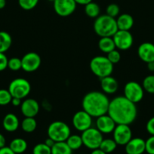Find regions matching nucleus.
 Returning <instances> with one entry per match:
<instances>
[{
    "mask_svg": "<svg viewBox=\"0 0 154 154\" xmlns=\"http://www.w3.org/2000/svg\"><path fill=\"white\" fill-rule=\"evenodd\" d=\"M85 12L86 15L91 18H97L100 15L101 8L97 3L91 2L85 5Z\"/></svg>",
    "mask_w": 154,
    "mask_h": 154,
    "instance_id": "nucleus-26",
    "label": "nucleus"
},
{
    "mask_svg": "<svg viewBox=\"0 0 154 154\" xmlns=\"http://www.w3.org/2000/svg\"><path fill=\"white\" fill-rule=\"evenodd\" d=\"M143 90L147 93L154 94V75H148L143 79L142 84Z\"/></svg>",
    "mask_w": 154,
    "mask_h": 154,
    "instance_id": "nucleus-29",
    "label": "nucleus"
},
{
    "mask_svg": "<svg viewBox=\"0 0 154 154\" xmlns=\"http://www.w3.org/2000/svg\"><path fill=\"white\" fill-rule=\"evenodd\" d=\"M66 142L72 150H78L83 145L82 137L78 135H70L66 140Z\"/></svg>",
    "mask_w": 154,
    "mask_h": 154,
    "instance_id": "nucleus-27",
    "label": "nucleus"
},
{
    "mask_svg": "<svg viewBox=\"0 0 154 154\" xmlns=\"http://www.w3.org/2000/svg\"><path fill=\"white\" fill-rule=\"evenodd\" d=\"M107 114L117 124L130 125L136 120L137 109L136 104L125 96H118L110 101Z\"/></svg>",
    "mask_w": 154,
    "mask_h": 154,
    "instance_id": "nucleus-1",
    "label": "nucleus"
},
{
    "mask_svg": "<svg viewBox=\"0 0 154 154\" xmlns=\"http://www.w3.org/2000/svg\"><path fill=\"white\" fill-rule=\"evenodd\" d=\"M8 90L12 97L24 99L30 94L31 91V85L27 80L24 78H16L10 83Z\"/></svg>",
    "mask_w": 154,
    "mask_h": 154,
    "instance_id": "nucleus-7",
    "label": "nucleus"
},
{
    "mask_svg": "<svg viewBox=\"0 0 154 154\" xmlns=\"http://www.w3.org/2000/svg\"><path fill=\"white\" fill-rule=\"evenodd\" d=\"M113 133V139L117 145L125 146L132 138V132L129 125L117 124Z\"/></svg>",
    "mask_w": 154,
    "mask_h": 154,
    "instance_id": "nucleus-10",
    "label": "nucleus"
},
{
    "mask_svg": "<svg viewBox=\"0 0 154 154\" xmlns=\"http://www.w3.org/2000/svg\"><path fill=\"white\" fill-rule=\"evenodd\" d=\"M72 125L76 130L84 132L86 129L91 127L92 117L87 112L82 110L75 113L72 117Z\"/></svg>",
    "mask_w": 154,
    "mask_h": 154,
    "instance_id": "nucleus-11",
    "label": "nucleus"
},
{
    "mask_svg": "<svg viewBox=\"0 0 154 154\" xmlns=\"http://www.w3.org/2000/svg\"><path fill=\"white\" fill-rule=\"evenodd\" d=\"M44 143H45L47 146H48V147H50L51 148V147H53V145L54 144V143H55V141H54L53 139H51V138H49V137H48V138L45 140V142Z\"/></svg>",
    "mask_w": 154,
    "mask_h": 154,
    "instance_id": "nucleus-41",
    "label": "nucleus"
},
{
    "mask_svg": "<svg viewBox=\"0 0 154 154\" xmlns=\"http://www.w3.org/2000/svg\"><path fill=\"white\" fill-rule=\"evenodd\" d=\"M72 152L66 141L55 142L51 147V154H72Z\"/></svg>",
    "mask_w": 154,
    "mask_h": 154,
    "instance_id": "nucleus-24",
    "label": "nucleus"
},
{
    "mask_svg": "<svg viewBox=\"0 0 154 154\" xmlns=\"http://www.w3.org/2000/svg\"><path fill=\"white\" fill-rule=\"evenodd\" d=\"M2 126L7 132H15L20 126L19 120L15 114L9 113L5 116L2 121Z\"/></svg>",
    "mask_w": 154,
    "mask_h": 154,
    "instance_id": "nucleus-19",
    "label": "nucleus"
},
{
    "mask_svg": "<svg viewBox=\"0 0 154 154\" xmlns=\"http://www.w3.org/2000/svg\"><path fill=\"white\" fill-rule=\"evenodd\" d=\"M83 145L91 150L99 148L103 139V134L97 128H89L86 129L81 135Z\"/></svg>",
    "mask_w": 154,
    "mask_h": 154,
    "instance_id": "nucleus-6",
    "label": "nucleus"
},
{
    "mask_svg": "<svg viewBox=\"0 0 154 154\" xmlns=\"http://www.w3.org/2000/svg\"><path fill=\"white\" fill-rule=\"evenodd\" d=\"M116 147H117V144H116L113 138V139L107 138V139H103L99 148L104 152H105L106 153L108 154L116 150Z\"/></svg>",
    "mask_w": 154,
    "mask_h": 154,
    "instance_id": "nucleus-28",
    "label": "nucleus"
},
{
    "mask_svg": "<svg viewBox=\"0 0 154 154\" xmlns=\"http://www.w3.org/2000/svg\"><path fill=\"white\" fill-rule=\"evenodd\" d=\"M21 126L23 131L27 133H31L36 129L37 122L34 117H25L21 122Z\"/></svg>",
    "mask_w": 154,
    "mask_h": 154,
    "instance_id": "nucleus-25",
    "label": "nucleus"
},
{
    "mask_svg": "<svg viewBox=\"0 0 154 154\" xmlns=\"http://www.w3.org/2000/svg\"><path fill=\"white\" fill-rule=\"evenodd\" d=\"M110 100L107 95L99 91H91L85 95L82 101V110L92 117L107 114Z\"/></svg>",
    "mask_w": 154,
    "mask_h": 154,
    "instance_id": "nucleus-2",
    "label": "nucleus"
},
{
    "mask_svg": "<svg viewBox=\"0 0 154 154\" xmlns=\"http://www.w3.org/2000/svg\"><path fill=\"white\" fill-rule=\"evenodd\" d=\"M6 0H0V9H2L5 7Z\"/></svg>",
    "mask_w": 154,
    "mask_h": 154,
    "instance_id": "nucleus-46",
    "label": "nucleus"
},
{
    "mask_svg": "<svg viewBox=\"0 0 154 154\" xmlns=\"http://www.w3.org/2000/svg\"><path fill=\"white\" fill-rule=\"evenodd\" d=\"M22 99H19V98H16V97H12L11 99V103L12 104V105L15 107H18V106H21V103H22Z\"/></svg>",
    "mask_w": 154,
    "mask_h": 154,
    "instance_id": "nucleus-40",
    "label": "nucleus"
},
{
    "mask_svg": "<svg viewBox=\"0 0 154 154\" xmlns=\"http://www.w3.org/2000/svg\"><path fill=\"white\" fill-rule=\"evenodd\" d=\"M22 69L26 72H33L41 66L42 60L37 53L29 52L21 59Z\"/></svg>",
    "mask_w": 154,
    "mask_h": 154,
    "instance_id": "nucleus-12",
    "label": "nucleus"
},
{
    "mask_svg": "<svg viewBox=\"0 0 154 154\" xmlns=\"http://www.w3.org/2000/svg\"><path fill=\"white\" fill-rule=\"evenodd\" d=\"M8 68L11 71L16 72L22 69V62L21 59L18 57H12L8 62Z\"/></svg>",
    "mask_w": 154,
    "mask_h": 154,
    "instance_id": "nucleus-32",
    "label": "nucleus"
},
{
    "mask_svg": "<svg viewBox=\"0 0 154 154\" xmlns=\"http://www.w3.org/2000/svg\"><path fill=\"white\" fill-rule=\"evenodd\" d=\"M113 42H114L116 48L121 51H126L132 47L134 39L130 31L126 30H119L113 35Z\"/></svg>",
    "mask_w": 154,
    "mask_h": 154,
    "instance_id": "nucleus-9",
    "label": "nucleus"
},
{
    "mask_svg": "<svg viewBox=\"0 0 154 154\" xmlns=\"http://www.w3.org/2000/svg\"><path fill=\"white\" fill-rule=\"evenodd\" d=\"M147 64V69L149 72H154V61L149 62L146 63Z\"/></svg>",
    "mask_w": 154,
    "mask_h": 154,
    "instance_id": "nucleus-44",
    "label": "nucleus"
},
{
    "mask_svg": "<svg viewBox=\"0 0 154 154\" xmlns=\"http://www.w3.org/2000/svg\"><path fill=\"white\" fill-rule=\"evenodd\" d=\"M118 29L130 31L134 25V19L131 15L128 14H122L116 19Z\"/></svg>",
    "mask_w": 154,
    "mask_h": 154,
    "instance_id": "nucleus-20",
    "label": "nucleus"
},
{
    "mask_svg": "<svg viewBox=\"0 0 154 154\" xmlns=\"http://www.w3.org/2000/svg\"><path fill=\"white\" fill-rule=\"evenodd\" d=\"M8 60L7 57L4 53H0V72H2L8 68Z\"/></svg>",
    "mask_w": 154,
    "mask_h": 154,
    "instance_id": "nucleus-37",
    "label": "nucleus"
},
{
    "mask_svg": "<svg viewBox=\"0 0 154 154\" xmlns=\"http://www.w3.org/2000/svg\"><path fill=\"white\" fill-rule=\"evenodd\" d=\"M53 2L54 11L57 15L63 17L72 14L77 5L74 0H54Z\"/></svg>",
    "mask_w": 154,
    "mask_h": 154,
    "instance_id": "nucleus-13",
    "label": "nucleus"
},
{
    "mask_svg": "<svg viewBox=\"0 0 154 154\" xmlns=\"http://www.w3.org/2000/svg\"><path fill=\"white\" fill-rule=\"evenodd\" d=\"M116 123L108 114L97 117L96 128L102 134H110L113 132Z\"/></svg>",
    "mask_w": 154,
    "mask_h": 154,
    "instance_id": "nucleus-14",
    "label": "nucleus"
},
{
    "mask_svg": "<svg viewBox=\"0 0 154 154\" xmlns=\"http://www.w3.org/2000/svg\"><path fill=\"white\" fill-rule=\"evenodd\" d=\"M9 147L16 154H21L27 149V142L24 138H17L11 141Z\"/></svg>",
    "mask_w": 154,
    "mask_h": 154,
    "instance_id": "nucleus-22",
    "label": "nucleus"
},
{
    "mask_svg": "<svg viewBox=\"0 0 154 154\" xmlns=\"http://www.w3.org/2000/svg\"><path fill=\"white\" fill-rule=\"evenodd\" d=\"M5 138L4 135H3L2 134L0 133V148L5 147Z\"/></svg>",
    "mask_w": 154,
    "mask_h": 154,
    "instance_id": "nucleus-43",
    "label": "nucleus"
},
{
    "mask_svg": "<svg viewBox=\"0 0 154 154\" xmlns=\"http://www.w3.org/2000/svg\"><path fill=\"white\" fill-rule=\"evenodd\" d=\"M144 95V90L143 87L135 81H129L124 87V96L132 102L137 104L143 99Z\"/></svg>",
    "mask_w": 154,
    "mask_h": 154,
    "instance_id": "nucleus-8",
    "label": "nucleus"
},
{
    "mask_svg": "<svg viewBox=\"0 0 154 154\" xmlns=\"http://www.w3.org/2000/svg\"><path fill=\"white\" fill-rule=\"evenodd\" d=\"M12 44L11 36L6 32H0V53H5L11 48Z\"/></svg>",
    "mask_w": 154,
    "mask_h": 154,
    "instance_id": "nucleus-23",
    "label": "nucleus"
},
{
    "mask_svg": "<svg viewBox=\"0 0 154 154\" xmlns=\"http://www.w3.org/2000/svg\"><path fill=\"white\" fill-rule=\"evenodd\" d=\"M12 96L8 90L0 89V105H7L11 103Z\"/></svg>",
    "mask_w": 154,
    "mask_h": 154,
    "instance_id": "nucleus-31",
    "label": "nucleus"
},
{
    "mask_svg": "<svg viewBox=\"0 0 154 154\" xmlns=\"http://www.w3.org/2000/svg\"><path fill=\"white\" fill-rule=\"evenodd\" d=\"M137 55L139 58L147 63L154 61V45L149 42L142 43L137 49Z\"/></svg>",
    "mask_w": 154,
    "mask_h": 154,
    "instance_id": "nucleus-16",
    "label": "nucleus"
},
{
    "mask_svg": "<svg viewBox=\"0 0 154 154\" xmlns=\"http://www.w3.org/2000/svg\"><path fill=\"white\" fill-rule=\"evenodd\" d=\"M48 136L55 142L66 141L71 135L70 129L66 123L62 121H54L48 126L47 130Z\"/></svg>",
    "mask_w": 154,
    "mask_h": 154,
    "instance_id": "nucleus-5",
    "label": "nucleus"
},
{
    "mask_svg": "<svg viewBox=\"0 0 154 154\" xmlns=\"http://www.w3.org/2000/svg\"><path fill=\"white\" fill-rule=\"evenodd\" d=\"M94 30L100 37H113L118 30L116 20L107 14L99 15L94 22Z\"/></svg>",
    "mask_w": 154,
    "mask_h": 154,
    "instance_id": "nucleus-3",
    "label": "nucleus"
},
{
    "mask_svg": "<svg viewBox=\"0 0 154 154\" xmlns=\"http://www.w3.org/2000/svg\"><path fill=\"white\" fill-rule=\"evenodd\" d=\"M98 48L100 51L106 54L116 49V45L113 42V37H101L98 42Z\"/></svg>",
    "mask_w": 154,
    "mask_h": 154,
    "instance_id": "nucleus-21",
    "label": "nucleus"
},
{
    "mask_svg": "<svg viewBox=\"0 0 154 154\" xmlns=\"http://www.w3.org/2000/svg\"><path fill=\"white\" fill-rule=\"evenodd\" d=\"M21 111L25 117H35L39 111V105L33 99H25L21 103Z\"/></svg>",
    "mask_w": 154,
    "mask_h": 154,
    "instance_id": "nucleus-15",
    "label": "nucleus"
},
{
    "mask_svg": "<svg viewBox=\"0 0 154 154\" xmlns=\"http://www.w3.org/2000/svg\"><path fill=\"white\" fill-rule=\"evenodd\" d=\"M33 154H51V148L45 143L37 144L33 147Z\"/></svg>",
    "mask_w": 154,
    "mask_h": 154,
    "instance_id": "nucleus-30",
    "label": "nucleus"
},
{
    "mask_svg": "<svg viewBox=\"0 0 154 154\" xmlns=\"http://www.w3.org/2000/svg\"><path fill=\"white\" fill-rule=\"evenodd\" d=\"M119 11H120L119 6L115 3L110 4L106 8V14L113 18H116V17L119 16Z\"/></svg>",
    "mask_w": 154,
    "mask_h": 154,
    "instance_id": "nucleus-34",
    "label": "nucleus"
},
{
    "mask_svg": "<svg viewBox=\"0 0 154 154\" xmlns=\"http://www.w3.org/2000/svg\"><path fill=\"white\" fill-rule=\"evenodd\" d=\"M125 146L127 154H143L145 152V141L140 138H132Z\"/></svg>",
    "mask_w": 154,
    "mask_h": 154,
    "instance_id": "nucleus-17",
    "label": "nucleus"
},
{
    "mask_svg": "<svg viewBox=\"0 0 154 154\" xmlns=\"http://www.w3.org/2000/svg\"><path fill=\"white\" fill-rule=\"evenodd\" d=\"M107 59L110 60V62L112 63V64L113 65L116 64V63H118L119 61H120L121 54L116 49L113 50V51H110V52L107 53Z\"/></svg>",
    "mask_w": 154,
    "mask_h": 154,
    "instance_id": "nucleus-35",
    "label": "nucleus"
},
{
    "mask_svg": "<svg viewBox=\"0 0 154 154\" xmlns=\"http://www.w3.org/2000/svg\"><path fill=\"white\" fill-rule=\"evenodd\" d=\"M48 1H50V2H54V0H48Z\"/></svg>",
    "mask_w": 154,
    "mask_h": 154,
    "instance_id": "nucleus-47",
    "label": "nucleus"
},
{
    "mask_svg": "<svg viewBox=\"0 0 154 154\" xmlns=\"http://www.w3.org/2000/svg\"><path fill=\"white\" fill-rule=\"evenodd\" d=\"M0 154H16L9 147H3L0 148Z\"/></svg>",
    "mask_w": 154,
    "mask_h": 154,
    "instance_id": "nucleus-39",
    "label": "nucleus"
},
{
    "mask_svg": "<svg viewBox=\"0 0 154 154\" xmlns=\"http://www.w3.org/2000/svg\"><path fill=\"white\" fill-rule=\"evenodd\" d=\"M91 154H107V153H106L105 152H104L103 150H101L100 148H98V149H95V150H92L91 153Z\"/></svg>",
    "mask_w": 154,
    "mask_h": 154,
    "instance_id": "nucleus-45",
    "label": "nucleus"
},
{
    "mask_svg": "<svg viewBox=\"0 0 154 154\" xmlns=\"http://www.w3.org/2000/svg\"><path fill=\"white\" fill-rule=\"evenodd\" d=\"M101 87L105 94H113L119 87L117 81L111 75L101 78Z\"/></svg>",
    "mask_w": 154,
    "mask_h": 154,
    "instance_id": "nucleus-18",
    "label": "nucleus"
},
{
    "mask_svg": "<svg viewBox=\"0 0 154 154\" xmlns=\"http://www.w3.org/2000/svg\"><path fill=\"white\" fill-rule=\"evenodd\" d=\"M89 66L92 73L100 78L110 76L113 71V64L104 56H97L92 58Z\"/></svg>",
    "mask_w": 154,
    "mask_h": 154,
    "instance_id": "nucleus-4",
    "label": "nucleus"
},
{
    "mask_svg": "<svg viewBox=\"0 0 154 154\" xmlns=\"http://www.w3.org/2000/svg\"><path fill=\"white\" fill-rule=\"evenodd\" d=\"M145 151L148 154H154V135L145 141Z\"/></svg>",
    "mask_w": 154,
    "mask_h": 154,
    "instance_id": "nucleus-36",
    "label": "nucleus"
},
{
    "mask_svg": "<svg viewBox=\"0 0 154 154\" xmlns=\"http://www.w3.org/2000/svg\"><path fill=\"white\" fill-rule=\"evenodd\" d=\"M146 131L151 135H154V117H151L146 125Z\"/></svg>",
    "mask_w": 154,
    "mask_h": 154,
    "instance_id": "nucleus-38",
    "label": "nucleus"
},
{
    "mask_svg": "<svg viewBox=\"0 0 154 154\" xmlns=\"http://www.w3.org/2000/svg\"><path fill=\"white\" fill-rule=\"evenodd\" d=\"M39 0H18L20 7L26 11H30L37 5Z\"/></svg>",
    "mask_w": 154,
    "mask_h": 154,
    "instance_id": "nucleus-33",
    "label": "nucleus"
},
{
    "mask_svg": "<svg viewBox=\"0 0 154 154\" xmlns=\"http://www.w3.org/2000/svg\"><path fill=\"white\" fill-rule=\"evenodd\" d=\"M75 3L78 5H85L88 4L89 2H92V0H74Z\"/></svg>",
    "mask_w": 154,
    "mask_h": 154,
    "instance_id": "nucleus-42",
    "label": "nucleus"
}]
</instances>
